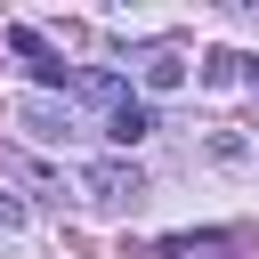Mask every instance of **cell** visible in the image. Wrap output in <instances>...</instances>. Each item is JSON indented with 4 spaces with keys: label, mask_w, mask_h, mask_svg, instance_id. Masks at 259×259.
Returning <instances> with one entry per match:
<instances>
[{
    "label": "cell",
    "mask_w": 259,
    "mask_h": 259,
    "mask_svg": "<svg viewBox=\"0 0 259 259\" xmlns=\"http://www.w3.org/2000/svg\"><path fill=\"white\" fill-rule=\"evenodd\" d=\"M81 186H89V202H105V210H130V202L146 194L138 162H89V170H81Z\"/></svg>",
    "instance_id": "1"
},
{
    "label": "cell",
    "mask_w": 259,
    "mask_h": 259,
    "mask_svg": "<svg viewBox=\"0 0 259 259\" xmlns=\"http://www.w3.org/2000/svg\"><path fill=\"white\" fill-rule=\"evenodd\" d=\"M8 49H16V57H32V81H49V89L65 81V57H57V49H49L32 24H8Z\"/></svg>",
    "instance_id": "2"
},
{
    "label": "cell",
    "mask_w": 259,
    "mask_h": 259,
    "mask_svg": "<svg viewBox=\"0 0 259 259\" xmlns=\"http://www.w3.org/2000/svg\"><path fill=\"white\" fill-rule=\"evenodd\" d=\"M146 130H154V105H146V97H121V105H113V121H105V138H113V146H138Z\"/></svg>",
    "instance_id": "3"
},
{
    "label": "cell",
    "mask_w": 259,
    "mask_h": 259,
    "mask_svg": "<svg viewBox=\"0 0 259 259\" xmlns=\"http://www.w3.org/2000/svg\"><path fill=\"white\" fill-rule=\"evenodd\" d=\"M178 81H186V65H178L170 49H154V57H146V89L162 97V89H178Z\"/></svg>",
    "instance_id": "4"
},
{
    "label": "cell",
    "mask_w": 259,
    "mask_h": 259,
    "mask_svg": "<svg viewBox=\"0 0 259 259\" xmlns=\"http://www.w3.org/2000/svg\"><path fill=\"white\" fill-rule=\"evenodd\" d=\"M73 89H81V97H97V105H121V97H130V89H121V81H113V73H81V81H73Z\"/></svg>",
    "instance_id": "5"
},
{
    "label": "cell",
    "mask_w": 259,
    "mask_h": 259,
    "mask_svg": "<svg viewBox=\"0 0 259 259\" xmlns=\"http://www.w3.org/2000/svg\"><path fill=\"white\" fill-rule=\"evenodd\" d=\"M235 73H243V57H227V49H219V57H210V65H202V81H210V89H227V81H235Z\"/></svg>",
    "instance_id": "6"
},
{
    "label": "cell",
    "mask_w": 259,
    "mask_h": 259,
    "mask_svg": "<svg viewBox=\"0 0 259 259\" xmlns=\"http://www.w3.org/2000/svg\"><path fill=\"white\" fill-rule=\"evenodd\" d=\"M0 227H24V202L16 194H0Z\"/></svg>",
    "instance_id": "7"
}]
</instances>
